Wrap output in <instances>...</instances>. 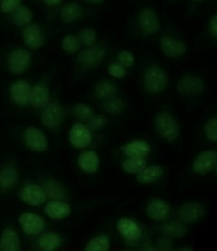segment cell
<instances>
[{"mask_svg": "<svg viewBox=\"0 0 217 251\" xmlns=\"http://www.w3.org/2000/svg\"><path fill=\"white\" fill-rule=\"evenodd\" d=\"M196 1H198V2H200V1H202V0H196Z\"/></svg>", "mask_w": 217, "mask_h": 251, "instance_id": "cell-46", "label": "cell"}, {"mask_svg": "<svg viewBox=\"0 0 217 251\" xmlns=\"http://www.w3.org/2000/svg\"><path fill=\"white\" fill-rule=\"evenodd\" d=\"M0 250L2 251H17L19 250V236L12 228H6L0 239Z\"/></svg>", "mask_w": 217, "mask_h": 251, "instance_id": "cell-19", "label": "cell"}, {"mask_svg": "<svg viewBox=\"0 0 217 251\" xmlns=\"http://www.w3.org/2000/svg\"><path fill=\"white\" fill-rule=\"evenodd\" d=\"M25 140L28 148L36 151H44L48 148L47 138L40 130L33 127L26 131Z\"/></svg>", "mask_w": 217, "mask_h": 251, "instance_id": "cell-10", "label": "cell"}, {"mask_svg": "<svg viewBox=\"0 0 217 251\" xmlns=\"http://www.w3.org/2000/svg\"><path fill=\"white\" fill-rule=\"evenodd\" d=\"M62 239L58 234L48 233L40 239V246L44 251H53L61 246Z\"/></svg>", "mask_w": 217, "mask_h": 251, "instance_id": "cell-28", "label": "cell"}, {"mask_svg": "<svg viewBox=\"0 0 217 251\" xmlns=\"http://www.w3.org/2000/svg\"><path fill=\"white\" fill-rule=\"evenodd\" d=\"M118 58L121 63L126 67H129L133 65L134 57L129 51H122L118 56Z\"/></svg>", "mask_w": 217, "mask_h": 251, "instance_id": "cell-41", "label": "cell"}, {"mask_svg": "<svg viewBox=\"0 0 217 251\" xmlns=\"http://www.w3.org/2000/svg\"><path fill=\"white\" fill-rule=\"evenodd\" d=\"M117 92V85L110 80L100 82L96 87L95 93L101 99H109Z\"/></svg>", "mask_w": 217, "mask_h": 251, "instance_id": "cell-27", "label": "cell"}, {"mask_svg": "<svg viewBox=\"0 0 217 251\" xmlns=\"http://www.w3.org/2000/svg\"><path fill=\"white\" fill-rule=\"evenodd\" d=\"M96 32L92 28H85L82 30L80 33V38L82 42L88 46L93 45L96 43Z\"/></svg>", "mask_w": 217, "mask_h": 251, "instance_id": "cell-38", "label": "cell"}, {"mask_svg": "<svg viewBox=\"0 0 217 251\" xmlns=\"http://www.w3.org/2000/svg\"><path fill=\"white\" fill-rule=\"evenodd\" d=\"M117 228L123 237L135 241L141 236V229L135 222L127 218H122L117 223Z\"/></svg>", "mask_w": 217, "mask_h": 251, "instance_id": "cell-15", "label": "cell"}, {"mask_svg": "<svg viewBox=\"0 0 217 251\" xmlns=\"http://www.w3.org/2000/svg\"><path fill=\"white\" fill-rule=\"evenodd\" d=\"M108 70H109V72L114 77L120 79V78H122L125 76V70H124V68H123L121 65L113 63V64L110 65Z\"/></svg>", "mask_w": 217, "mask_h": 251, "instance_id": "cell-40", "label": "cell"}, {"mask_svg": "<svg viewBox=\"0 0 217 251\" xmlns=\"http://www.w3.org/2000/svg\"><path fill=\"white\" fill-rule=\"evenodd\" d=\"M140 26L145 34H154L159 31L158 15L153 10L145 8L142 10L140 16Z\"/></svg>", "mask_w": 217, "mask_h": 251, "instance_id": "cell-8", "label": "cell"}, {"mask_svg": "<svg viewBox=\"0 0 217 251\" xmlns=\"http://www.w3.org/2000/svg\"><path fill=\"white\" fill-rule=\"evenodd\" d=\"M75 115L76 118L81 120V121H88L92 118L93 115V110L90 106H87L85 104H78L75 106L74 109Z\"/></svg>", "mask_w": 217, "mask_h": 251, "instance_id": "cell-36", "label": "cell"}, {"mask_svg": "<svg viewBox=\"0 0 217 251\" xmlns=\"http://www.w3.org/2000/svg\"><path fill=\"white\" fill-rule=\"evenodd\" d=\"M163 168L158 166H152L144 169L137 175L138 181L141 183H150L158 180L163 174Z\"/></svg>", "mask_w": 217, "mask_h": 251, "instance_id": "cell-23", "label": "cell"}, {"mask_svg": "<svg viewBox=\"0 0 217 251\" xmlns=\"http://www.w3.org/2000/svg\"><path fill=\"white\" fill-rule=\"evenodd\" d=\"M22 198L23 201L31 205H38L44 203L46 196L44 190L39 186L28 185L22 190Z\"/></svg>", "mask_w": 217, "mask_h": 251, "instance_id": "cell-14", "label": "cell"}, {"mask_svg": "<svg viewBox=\"0 0 217 251\" xmlns=\"http://www.w3.org/2000/svg\"><path fill=\"white\" fill-rule=\"evenodd\" d=\"M105 56V50L101 48H91L83 50L79 55L78 61L80 64L92 66L99 64Z\"/></svg>", "mask_w": 217, "mask_h": 251, "instance_id": "cell-17", "label": "cell"}, {"mask_svg": "<svg viewBox=\"0 0 217 251\" xmlns=\"http://www.w3.org/2000/svg\"><path fill=\"white\" fill-rule=\"evenodd\" d=\"M110 247V239L106 235L92 239L86 247L87 251H106Z\"/></svg>", "mask_w": 217, "mask_h": 251, "instance_id": "cell-31", "label": "cell"}, {"mask_svg": "<svg viewBox=\"0 0 217 251\" xmlns=\"http://www.w3.org/2000/svg\"><path fill=\"white\" fill-rule=\"evenodd\" d=\"M62 48L66 52L73 54L80 48V43L76 37L73 36H66L62 43Z\"/></svg>", "mask_w": 217, "mask_h": 251, "instance_id": "cell-35", "label": "cell"}, {"mask_svg": "<svg viewBox=\"0 0 217 251\" xmlns=\"http://www.w3.org/2000/svg\"><path fill=\"white\" fill-rule=\"evenodd\" d=\"M205 135L210 141L215 142L217 140V118H211L205 126Z\"/></svg>", "mask_w": 217, "mask_h": 251, "instance_id": "cell-37", "label": "cell"}, {"mask_svg": "<svg viewBox=\"0 0 217 251\" xmlns=\"http://www.w3.org/2000/svg\"><path fill=\"white\" fill-rule=\"evenodd\" d=\"M31 55L24 49L14 50L9 57V68L13 74H22L29 66Z\"/></svg>", "mask_w": 217, "mask_h": 251, "instance_id": "cell-3", "label": "cell"}, {"mask_svg": "<svg viewBox=\"0 0 217 251\" xmlns=\"http://www.w3.org/2000/svg\"><path fill=\"white\" fill-rule=\"evenodd\" d=\"M203 88V81L194 76L184 77L178 83V91L183 96L196 95L202 92Z\"/></svg>", "mask_w": 217, "mask_h": 251, "instance_id": "cell-12", "label": "cell"}, {"mask_svg": "<svg viewBox=\"0 0 217 251\" xmlns=\"http://www.w3.org/2000/svg\"><path fill=\"white\" fill-rule=\"evenodd\" d=\"M155 128L160 136L168 141H174L179 135V127L177 122L167 112L160 113L157 115Z\"/></svg>", "mask_w": 217, "mask_h": 251, "instance_id": "cell-2", "label": "cell"}, {"mask_svg": "<svg viewBox=\"0 0 217 251\" xmlns=\"http://www.w3.org/2000/svg\"><path fill=\"white\" fill-rule=\"evenodd\" d=\"M104 108L108 113L113 114H120L124 109V104L122 100L114 97L106 99V102H104Z\"/></svg>", "mask_w": 217, "mask_h": 251, "instance_id": "cell-34", "label": "cell"}, {"mask_svg": "<svg viewBox=\"0 0 217 251\" xmlns=\"http://www.w3.org/2000/svg\"><path fill=\"white\" fill-rule=\"evenodd\" d=\"M70 140L76 148H84L92 141V136L87 126L76 124L70 131Z\"/></svg>", "mask_w": 217, "mask_h": 251, "instance_id": "cell-7", "label": "cell"}, {"mask_svg": "<svg viewBox=\"0 0 217 251\" xmlns=\"http://www.w3.org/2000/svg\"><path fill=\"white\" fill-rule=\"evenodd\" d=\"M21 0H2V10L5 13L12 12L18 7Z\"/></svg>", "mask_w": 217, "mask_h": 251, "instance_id": "cell-42", "label": "cell"}, {"mask_svg": "<svg viewBox=\"0 0 217 251\" xmlns=\"http://www.w3.org/2000/svg\"><path fill=\"white\" fill-rule=\"evenodd\" d=\"M18 173L14 168L7 166L0 170V188L10 189L16 183Z\"/></svg>", "mask_w": 217, "mask_h": 251, "instance_id": "cell-26", "label": "cell"}, {"mask_svg": "<svg viewBox=\"0 0 217 251\" xmlns=\"http://www.w3.org/2000/svg\"><path fill=\"white\" fill-rule=\"evenodd\" d=\"M106 123V118L105 116L99 114L90 118L88 122V127L92 130H100L103 128Z\"/></svg>", "mask_w": 217, "mask_h": 251, "instance_id": "cell-39", "label": "cell"}, {"mask_svg": "<svg viewBox=\"0 0 217 251\" xmlns=\"http://www.w3.org/2000/svg\"><path fill=\"white\" fill-rule=\"evenodd\" d=\"M145 89L150 93H158L166 89L169 80L166 73L157 66H149L144 76Z\"/></svg>", "mask_w": 217, "mask_h": 251, "instance_id": "cell-1", "label": "cell"}, {"mask_svg": "<svg viewBox=\"0 0 217 251\" xmlns=\"http://www.w3.org/2000/svg\"><path fill=\"white\" fill-rule=\"evenodd\" d=\"M45 212L53 219H62L70 213V205L61 201H51L48 203Z\"/></svg>", "mask_w": 217, "mask_h": 251, "instance_id": "cell-24", "label": "cell"}, {"mask_svg": "<svg viewBox=\"0 0 217 251\" xmlns=\"http://www.w3.org/2000/svg\"><path fill=\"white\" fill-rule=\"evenodd\" d=\"M209 32L214 37L217 36V14L212 17L209 24Z\"/></svg>", "mask_w": 217, "mask_h": 251, "instance_id": "cell-43", "label": "cell"}, {"mask_svg": "<svg viewBox=\"0 0 217 251\" xmlns=\"http://www.w3.org/2000/svg\"><path fill=\"white\" fill-rule=\"evenodd\" d=\"M146 162L144 158H131L123 162L124 171L129 174H137L145 169Z\"/></svg>", "mask_w": 217, "mask_h": 251, "instance_id": "cell-29", "label": "cell"}, {"mask_svg": "<svg viewBox=\"0 0 217 251\" xmlns=\"http://www.w3.org/2000/svg\"><path fill=\"white\" fill-rule=\"evenodd\" d=\"M31 87L24 80H18L11 87V96L15 103L25 106L29 102Z\"/></svg>", "mask_w": 217, "mask_h": 251, "instance_id": "cell-11", "label": "cell"}, {"mask_svg": "<svg viewBox=\"0 0 217 251\" xmlns=\"http://www.w3.org/2000/svg\"><path fill=\"white\" fill-rule=\"evenodd\" d=\"M217 165V153L206 151L200 153L193 162V170L197 174L205 175L215 168Z\"/></svg>", "mask_w": 217, "mask_h": 251, "instance_id": "cell-4", "label": "cell"}, {"mask_svg": "<svg viewBox=\"0 0 217 251\" xmlns=\"http://www.w3.org/2000/svg\"><path fill=\"white\" fill-rule=\"evenodd\" d=\"M84 1L92 4H101L103 2V0H84Z\"/></svg>", "mask_w": 217, "mask_h": 251, "instance_id": "cell-44", "label": "cell"}, {"mask_svg": "<svg viewBox=\"0 0 217 251\" xmlns=\"http://www.w3.org/2000/svg\"><path fill=\"white\" fill-rule=\"evenodd\" d=\"M161 47L164 54L169 58H176L185 53V45L183 43L171 37L164 36L161 39Z\"/></svg>", "mask_w": 217, "mask_h": 251, "instance_id": "cell-13", "label": "cell"}, {"mask_svg": "<svg viewBox=\"0 0 217 251\" xmlns=\"http://www.w3.org/2000/svg\"><path fill=\"white\" fill-rule=\"evenodd\" d=\"M32 18V10L27 6H22L18 7L14 13V22L18 25L23 26L29 23Z\"/></svg>", "mask_w": 217, "mask_h": 251, "instance_id": "cell-30", "label": "cell"}, {"mask_svg": "<svg viewBox=\"0 0 217 251\" xmlns=\"http://www.w3.org/2000/svg\"><path fill=\"white\" fill-rule=\"evenodd\" d=\"M81 15V9L77 3L69 2L62 7L61 18L62 22L66 24L73 23L80 18Z\"/></svg>", "mask_w": 217, "mask_h": 251, "instance_id": "cell-25", "label": "cell"}, {"mask_svg": "<svg viewBox=\"0 0 217 251\" xmlns=\"http://www.w3.org/2000/svg\"><path fill=\"white\" fill-rule=\"evenodd\" d=\"M64 118V112L58 103H51L47 106L41 115V122L44 126L55 127L62 123Z\"/></svg>", "mask_w": 217, "mask_h": 251, "instance_id": "cell-6", "label": "cell"}, {"mask_svg": "<svg viewBox=\"0 0 217 251\" xmlns=\"http://www.w3.org/2000/svg\"><path fill=\"white\" fill-rule=\"evenodd\" d=\"M19 222L24 232L28 235H36L44 229V220L35 213H23L19 217Z\"/></svg>", "mask_w": 217, "mask_h": 251, "instance_id": "cell-5", "label": "cell"}, {"mask_svg": "<svg viewBox=\"0 0 217 251\" xmlns=\"http://www.w3.org/2000/svg\"><path fill=\"white\" fill-rule=\"evenodd\" d=\"M146 212L149 217L156 222H161L169 214L170 205L166 201L156 200L148 205Z\"/></svg>", "mask_w": 217, "mask_h": 251, "instance_id": "cell-16", "label": "cell"}, {"mask_svg": "<svg viewBox=\"0 0 217 251\" xmlns=\"http://www.w3.org/2000/svg\"><path fill=\"white\" fill-rule=\"evenodd\" d=\"M62 0H45V2L49 5H56L59 3Z\"/></svg>", "mask_w": 217, "mask_h": 251, "instance_id": "cell-45", "label": "cell"}, {"mask_svg": "<svg viewBox=\"0 0 217 251\" xmlns=\"http://www.w3.org/2000/svg\"><path fill=\"white\" fill-rule=\"evenodd\" d=\"M78 163L84 172L88 174H93L99 167V158L95 152L88 151L80 154L78 159Z\"/></svg>", "mask_w": 217, "mask_h": 251, "instance_id": "cell-18", "label": "cell"}, {"mask_svg": "<svg viewBox=\"0 0 217 251\" xmlns=\"http://www.w3.org/2000/svg\"><path fill=\"white\" fill-rule=\"evenodd\" d=\"M49 100V91L42 86H36L31 90L29 101L37 109L44 107Z\"/></svg>", "mask_w": 217, "mask_h": 251, "instance_id": "cell-22", "label": "cell"}, {"mask_svg": "<svg viewBox=\"0 0 217 251\" xmlns=\"http://www.w3.org/2000/svg\"><path fill=\"white\" fill-rule=\"evenodd\" d=\"M162 231L166 235L174 238L182 237L186 233L185 227L178 222L166 224L162 227Z\"/></svg>", "mask_w": 217, "mask_h": 251, "instance_id": "cell-33", "label": "cell"}, {"mask_svg": "<svg viewBox=\"0 0 217 251\" xmlns=\"http://www.w3.org/2000/svg\"><path fill=\"white\" fill-rule=\"evenodd\" d=\"M179 214L183 222L192 223L203 216L204 208L199 202L192 201L182 205Z\"/></svg>", "mask_w": 217, "mask_h": 251, "instance_id": "cell-9", "label": "cell"}, {"mask_svg": "<svg viewBox=\"0 0 217 251\" xmlns=\"http://www.w3.org/2000/svg\"><path fill=\"white\" fill-rule=\"evenodd\" d=\"M44 189L47 193L51 198L54 199H58V200H65L66 199V192L64 188H62L61 186L56 182L49 180L44 183Z\"/></svg>", "mask_w": 217, "mask_h": 251, "instance_id": "cell-32", "label": "cell"}, {"mask_svg": "<svg viewBox=\"0 0 217 251\" xmlns=\"http://www.w3.org/2000/svg\"><path fill=\"white\" fill-rule=\"evenodd\" d=\"M150 146L147 142L140 140L130 143L124 148V153L130 158H144L150 152Z\"/></svg>", "mask_w": 217, "mask_h": 251, "instance_id": "cell-21", "label": "cell"}, {"mask_svg": "<svg viewBox=\"0 0 217 251\" xmlns=\"http://www.w3.org/2000/svg\"><path fill=\"white\" fill-rule=\"evenodd\" d=\"M23 40L24 44L32 49H36L42 46V35L38 27L35 25H29L24 29Z\"/></svg>", "mask_w": 217, "mask_h": 251, "instance_id": "cell-20", "label": "cell"}]
</instances>
